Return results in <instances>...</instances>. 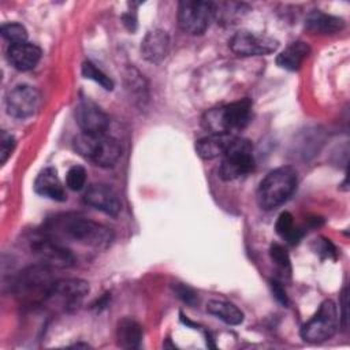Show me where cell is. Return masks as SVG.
I'll use <instances>...</instances> for the list:
<instances>
[{
	"mask_svg": "<svg viewBox=\"0 0 350 350\" xmlns=\"http://www.w3.org/2000/svg\"><path fill=\"white\" fill-rule=\"evenodd\" d=\"M53 239L72 242L94 250H105L113 242V231L107 226L77 215L57 216L48 223L45 230Z\"/></svg>",
	"mask_w": 350,
	"mask_h": 350,
	"instance_id": "obj_1",
	"label": "cell"
},
{
	"mask_svg": "<svg viewBox=\"0 0 350 350\" xmlns=\"http://www.w3.org/2000/svg\"><path fill=\"white\" fill-rule=\"evenodd\" d=\"M252 108L253 104L249 98L211 108L202 116V126L211 134H234L250 123Z\"/></svg>",
	"mask_w": 350,
	"mask_h": 350,
	"instance_id": "obj_2",
	"label": "cell"
},
{
	"mask_svg": "<svg viewBox=\"0 0 350 350\" xmlns=\"http://www.w3.org/2000/svg\"><path fill=\"white\" fill-rule=\"evenodd\" d=\"M297 171L293 167H279L267 174L257 189V202L264 211H272L284 204L295 191Z\"/></svg>",
	"mask_w": 350,
	"mask_h": 350,
	"instance_id": "obj_3",
	"label": "cell"
},
{
	"mask_svg": "<svg viewBox=\"0 0 350 350\" xmlns=\"http://www.w3.org/2000/svg\"><path fill=\"white\" fill-rule=\"evenodd\" d=\"M74 149L100 167H112L122 154L119 142L107 134L81 133L74 138Z\"/></svg>",
	"mask_w": 350,
	"mask_h": 350,
	"instance_id": "obj_4",
	"label": "cell"
},
{
	"mask_svg": "<svg viewBox=\"0 0 350 350\" xmlns=\"http://www.w3.org/2000/svg\"><path fill=\"white\" fill-rule=\"evenodd\" d=\"M254 168L253 145L249 139L235 137L221 156L219 175L223 180H234L247 175Z\"/></svg>",
	"mask_w": 350,
	"mask_h": 350,
	"instance_id": "obj_5",
	"label": "cell"
},
{
	"mask_svg": "<svg viewBox=\"0 0 350 350\" xmlns=\"http://www.w3.org/2000/svg\"><path fill=\"white\" fill-rule=\"evenodd\" d=\"M55 282L51 267L37 264L19 273L15 288L18 295L27 301H46Z\"/></svg>",
	"mask_w": 350,
	"mask_h": 350,
	"instance_id": "obj_6",
	"label": "cell"
},
{
	"mask_svg": "<svg viewBox=\"0 0 350 350\" xmlns=\"http://www.w3.org/2000/svg\"><path fill=\"white\" fill-rule=\"evenodd\" d=\"M340 325L336 305L331 299L321 302L314 316L301 328V336L310 343H320L332 338Z\"/></svg>",
	"mask_w": 350,
	"mask_h": 350,
	"instance_id": "obj_7",
	"label": "cell"
},
{
	"mask_svg": "<svg viewBox=\"0 0 350 350\" xmlns=\"http://www.w3.org/2000/svg\"><path fill=\"white\" fill-rule=\"evenodd\" d=\"M216 16V4L201 0H183L178 7V22L183 31L202 34Z\"/></svg>",
	"mask_w": 350,
	"mask_h": 350,
	"instance_id": "obj_8",
	"label": "cell"
},
{
	"mask_svg": "<svg viewBox=\"0 0 350 350\" xmlns=\"http://www.w3.org/2000/svg\"><path fill=\"white\" fill-rule=\"evenodd\" d=\"M29 249L40 260L41 264L48 267L66 268L71 267L75 261L71 250L53 239L45 231L33 234L29 238Z\"/></svg>",
	"mask_w": 350,
	"mask_h": 350,
	"instance_id": "obj_9",
	"label": "cell"
},
{
	"mask_svg": "<svg viewBox=\"0 0 350 350\" xmlns=\"http://www.w3.org/2000/svg\"><path fill=\"white\" fill-rule=\"evenodd\" d=\"M41 107L40 92L30 85H18L8 92L5 108L8 115L16 119L33 116Z\"/></svg>",
	"mask_w": 350,
	"mask_h": 350,
	"instance_id": "obj_10",
	"label": "cell"
},
{
	"mask_svg": "<svg viewBox=\"0 0 350 350\" xmlns=\"http://www.w3.org/2000/svg\"><path fill=\"white\" fill-rule=\"evenodd\" d=\"M279 42L272 37L254 34L252 31H238L230 40V48L239 56H262L275 52Z\"/></svg>",
	"mask_w": 350,
	"mask_h": 350,
	"instance_id": "obj_11",
	"label": "cell"
},
{
	"mask_svg": "<svg viewBox=\"0 0 350 350\" xmlns=\"http://www.w3.org/2000/svg\"><path fill=\"white\" fill-rule=\"evenodd\" d=\"M89 291V283L82 279H62L53 283L46 301L59 302L66 310H74L82 304Z\"/></svg>",
	"mask_w": 350,
	"mask_h": 350,
	"instance_id": "obj_12",
	"label": "cell"
},
{
	"mask_svg": "<svg viewBox=\"0 0 350 350\" xmlns=\"http://www.w3.org/2000/svg\"><path fill=\"white\" fill-rule=\"evenodd\" d=\"M75 119L82 133L88 134H105L109 126L107 113L88 97L78 101L75 108Z\"/></svg>",
	"mask_w": 350,
	"mask_h": 350,
	"instance_id": "obj_13",
	"label": "cell"
},
{
	"mask_svg": "<svg viewBox=\"0 0 350 350\" xmlns=\"http://www.w3.org/2000/svg\"><path fill=\"white\" fill-rule=\"evenodd\" d=\"M83 201L86 205L112 217H116L122 209V202L116 191L104 183L90 185L83 194Z\"/></svg>",
	"mask_w": 350,
	"mask_h": 350,
	"instance_id": "obj_14",
	"label": "cell"
},
{
	"mask_svg": "<svg viewBox=\"0 0 350 350\" xmlns=\"http://www.w3.org/2000/svg\"><path fill=\"white\" fill-rule=\"evenodd\" d=\"M170 52V37L161 29H154L146 33L141 42V53L149 63L157 64L163 62Z\"/></svg>",
	"mask_w": 350,
	"mask_h": 350,
	"instance_id": "obj_15",
	"label": "cell"
},
{
	"mask_svg": "<svg viewBox=\"0 0 350 350\" xmlns=\"http://www.w3.org/2000/svg\"><path fill=\"white\" fill-rule=\"evenodd\" d=\"M34 190L37 194L53 201H66L67 194L63 183L60 182L57 172L52 167L44 168L34 180Z\"/></svg>",
	"mask_w": 350,
	"mask_h": 350,
	"instance_id": "obj_16",
	"label": "cell"
},
{
	"mask_svg": "<svg viewBox=\"0 0 350 350\" xmlns=\"http://www.w3.org/2000/svg\"><path fill=\"white\" fill-rule=\"evenodd\" d=\"M8 60L19 71H29L37 66L41 57V49L31 42H21L10 45Z\"/></svg>",
	"mask_w": 350,
	"mask_h": 350,
	"instance_id": "obj_17",
	"label": "cell"
},
{
	"mask_svg": "<svg viewBox=\"0 0 350 350\" xmlns=\"http://www.w3.org/2000/svg\"><path fill=\"white\" fill-rule=\"evenodd\" d=\"M235 137H237L235 134H230V133L209 134L204 138H200L196 142V152L201 159H205V160L221 157Z\"/></svg>",
	"mask_w": 350,
	"mask_h": 350,
	"instance_id": "obj_18",
	"label": "cell"
},
{
	"mask_svg": "<svg viewBox=\"0 0 350 350\" xmlns=\"http://www.w3.org/2000/svg\"><path fill=\"white\" fill-rule=\"evenodd\" d=\"M305 27L316 34H334L345 27V21L320 10H313L305 18Z\"/></svg>",
	"mask_w": 350,
	"mask_h": 350,
	"instance_id": "obj_19",
	"label": "cell"
},
{
	"mask_svg": "<svg viewBox=\"0 0 350 350\" xmlns=\"http://www.w3.org/2000/svg\"><path fill=\"white\" fill-rule=\"evenodd\" d=\"M310 48L304 41L291 42L276 57V64L287 71H297L309 56Z\"/></svg>",
	"mask_w": 350,
	"mask_h": 350,
	"instance_id": "obj_20",
	"label": "cell"
},
{
	"mask_svg": "<svg viewBox=\"0 0 350 350\" xmlns=\"http://www.w3.org/2000/svg\"><path fill=\"white\" fill-rule=\"evenodd\" d=\"M142 340V327L133 319L124 317L116 327V342L123 349H137Z\"/></svg>",
	"mask_w": 350,
	"mask_h": 350,
	"instance_id": "obj_21",
	"label": "cell"
},
{
	"mask_svg": "<svg viewBox=\"0 0 350 350\" xmlns=\"http://www.w3.org/2000/svg\"><path fill=\"white\" fill-rule=\"evenodd\" d=\"M206 310L230 325H238L243 321L242 310L231 302L211 299L206 304Z\"/></svg>",
	"mask_w": 350,
	"mask_h": 350,
	"instance_id": "obj_22",
	"label": "cell"
},
{
	"mask_svg": "<svg viewBox=\"0 0 350 350\" xmlns=\"http://www.w3.org/2000/svg\"><path fill=\"white\" fill-rule=\"evenodd\" d=\"M275 228H276V232L291 245L298 243L301 237H302V232L294 226L293 216L288 212H282L279 215V217L276 220V224H275Z\"/></svg>",
	"mask_w": 350,
	"mask_h": 350,
	"instance_id": "obj_23",
	"label": "cell"
},
{
	"mask_svg": "<svg viewBox=\"0 0 350 350\" xmlns=\"http://www.w3.org/2000/svg\"><path fill=\"white\" fill-rule=\"evenodd\" d=\"M82 75L88 79H92L97 82L100 86H103L105 90H112L113 89V81L104 74L100 68L96 67L92 62H83L82 63Z\"/></svg>",
	"mask_w": 350,
	"mask_h": 350,
	"instance_id": "obj_24",
	"label": "cell"
},
{
	"mask_svg": "<svg viewBox=\"0 0 350 350\" xmlns=\"http://www.w3.org/2000/svg\"><path fill=\"white\" fill-rule=\"evenodd\" d=\"M1 36L7 41H10L11 45L27 41V30H26V27L23 25H21V23H16V22L4 23L1 26Z\"/></svg>",
	"mask_w": 350,
	"mask_h": 350,
	"instance_id": "obj_25",
	"label": "cell"
},
{
	"mask_svg": "<svg viewBox=\"0 0 350 350\" xmlns=\"http://www.w3.org/2000/svg\"><path fill=\"white\" fill-rule=\"evenodd\" d=\"M144 75H141L135 68H129V72L126 74V82H127V89L131 92V94H134L137 97V100L142 101L144 98H146V85L145 81L142 78Z\"/></svg>",
	"mask_w": 350,
	"mask_h": 350,
	"instance_id": "obj_26",
	"label": "cell"
},
{
	"mask_svg": "<svg viewBox=\"0 0 350 350\" xmlns=\"http://www.w3.org/2000/svg\"><path fill=\"white\" fill-rule=\"evenodd\" d=\"M269 257L275 262V265L287 276L291 273V264L287 250L280 243H272L269 247Z\"/></svg>",
	"mask_w": 350,
	"mask_h": 350,
	"instance_id": "obj_27",
	"label": "cell"
},
{
	"mask_svg": "<svg viewBox=\"0 0 350 350\" xmlns=\"http://www.w3.org/2000/svg\"><path fill=\"white\" fill-rule=\"evenodd\" d=\"M86 182V170L82 165H72L66 175V185L72 191L83 189Z\"/></svg>",
	"mask_w": 350,
	"mask_h": 350,
	"instance_id": "obj_28",
	"label": "cell"
},
{
	"mask_svg": "<svg viewBox=\"0 0 350 350\" xmlns=\"http://www.w3.org/2000/svg\"><path fill=\"white\" fill-rule=\"evenodd\" d=\"M172 288H174V293L176 294V297L179 299H182L185 304H187L190 306H194L198 302L197 293L191 287H189L187 284H185V283H174Z\"/></svg>",
	"mask_w": 350,
	"mask_h": 350,
	"instance_id": "obj_29",
	"label": "cell"
},
{
	"mask_svg": "<svg viewBox=\"0 0 350 350\" xmlns=\"http://www.w3.org/2000/svg\"><path fill=\"white\" fill-rule=\"evenodd\" d=\"M14 148H15L14 135L7 131H1V134H0V161H1V164H4L7 161V159L11 156Z\"/></svg>",
	"mask_w": 350,
	"mask_h": 350,
	"instance_id": "obj_30",
	"label": "cell"
},
{
	"mask_svg": "<svg viewBox=\"0 0 350 350\" xmlns=\"http://www.w3.org/2000/svg\"><path fill=\"white\" fill-rule=\"evenodd\" d=\"M342 309V314H339V321L342 323L343 328L347 327V290L345 288L342 293H340V306Z\"/></svg>",
	"mask_w": 350,
	"mask_h": 350,
	"instance_id": "obj_31",
	"label": "cell"
},
{
	"mask_svg": "<svg viewBox=\"0 0 350 350\" xmlns=\"http://www.w3.org/2000/svg\"><path fill=\"white\" fill-rule=\"evenodd\" d=\"M271 286H272V291H273V294H275V297H276V299L279 301V302H282V304H287V295H286V291H284V288L280 286V283H278V282H272L271 283Z\"/></svg>",
	"mask_w": 350,
	"mask_h": 350,
	"instance_id": "obj_32",
	"label": "cell"
},
{
	"mask_svg": "<svg viewBox=\"0 0 350 350\" xmlns=\"http://www.w3.org/2000/svg\"><path fill=\"white\" fill-rule=\"evenodd\" d=\"M123 21H124V25L127 26L129 30H134L135 29V16L131 15V14H126L123 15Z\"/></svg>",
	"mask_w": 350,
	"mask_h": 350,
	"instance_id": "obj_33",
	"label": "cell"
}]
</instances>
